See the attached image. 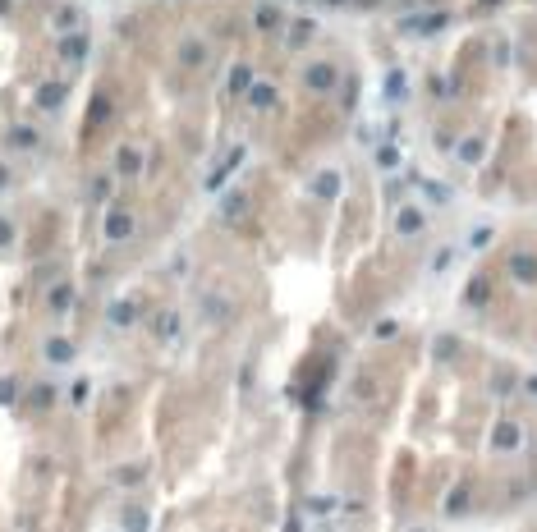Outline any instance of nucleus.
Wrapping results in <instances>:
<instances>
[{
	"label": "nucleus",
	"instance_id": "nucleus-1",
	"mask_svg": "<svg viewBox=\"0 0 537 532\" xmlns=\"http://www.w3.org/2000/svg\"><path fill=\"white\" fill-rule=\"evenodd\" d=\"M64 101H69V78H51V83H42V88L32 92V106L37 110H60Z\"/></svg>",
	"mask_w": 537,
	"mask_h": 532
},
{
	"label": "nucleus",
	"instance_id": "nucleus-2",
	"mask_svg": "<svg viewBox=\"0 0 537 532\" xmlns=\"http://www.w3.org/2000/svg\"><path fill=\"white\" fill-rule=\"evenodd\" d=\"M308 88H312V92H331V88H336V64H308Z\"/></svg>",
	"mask_w": 537,
	"mask_h": 532
},
{
	"label": "nucleus",
	"instance_id": "nucleus-3",
	"mask_svg": "<svg viewBox=\"0 0 537 532\" xmlns=\"http://www.w3.org/2000/svg\"><path fill=\"white\" fill-rule=\"evenodd\" d=\"M129 234H134V216H129V212L106 216V239H110V244H120V239H129Z\"/></svg>",
	"mask_w": 537,
	"mask_h": 532
},
{
	"label": "nucleus",
	"instance_id": "nucleus-4",
	"mask_svg": "<svg viewBox=\"0 0 537 532\" xmlns=\"http://www.w3.org/2000/svg\"><path fill=\"white\" fill-rule=\"evenodd\" d=\"M60 55H64L69 64H78L83 55H88V37H83V32H74V37H60Z\"/></svg>",
	"mask_w": 537,
	"mask_h": 532
},
{
	"label": "nucleus",
	"instance_id": "nucleus-5",
	"mask_svg": "<svg viewBox=\"0 0 537 532\" xmlns=\"http://www.w3.org/2000/svg\"><path fill=\"white\" fill-rule=\"evenodd\" d=\"M37 142H42V134L32 124H14L10 129V147H37Z\"/></svg>",
	"mask_w": 537,
	"mask_h": 532
},
{
	"label": "nucleus",
	"instance_id": "nucleus-6",
	"mask_svg": "<svg viewBox=\"0 0 537 532\" xmlns=\"http://www.w3.org/2000/svg\"><path fill=\"white\" fill-rule=\"evenodd\" d=\"M248 101H253L258 110H271V106H276V92H271V88H248Z\"/></svg>",
	"mask_w": 537,
	"mask_h": 532
},
{
	"label": "nucleus",
	"instance_id": "nucleus-7",
	"mask_svg": "<svg viewBox=\"0 0 537 532\" xmlns=\"http://www.w3.org/2000/svg\"><path fill=\"white\" fill-rule=\"evenodd\" d=\"M285 37H290V46H308V37H312V23H308V18H299V23H294Z\"/></svg>",
	"mask_w": 537,
	"mask_h": 532
},
{
	"label": "nucleus",
	"instance_id": "nucleus-8",
	"mask_svg": "<svg viewBox=\"0 0 537 532\" xmlns=\"http://www.w3.org/2000/svg\"><path fill=\"white\" fill-rule=\"evenodd\" d=\"M179 60H184V64H198L202 60V42H198V37H188V42L179 46Z\"/></svg>",
	"mask_w": 537,
	"mask_h": 532
},
{
	"label": "nucleus",
	"instance_id": "nucleus-9",
	"mask_svg": "<svg viewBox=\"0 0 537 532\" xmlns=\"http://www.w3.org/2000/svg\"><path fill=\"white\" fill-rule=\"evenodd\" d=\"M78 23H83V18H78V10H60V14H55V28H78Z\"/></svg>",
	"mask_w": 537,
	"mask_h": 532
},
{
	"label": "nucleus",
	"instance_id": "nucleus-10",
	"mask_svg": "<svg viewBox=\"0 0 537 532\" xmlns=\"http://www.w3.org/2000/svg\"><path fill=\"white\" fill-rule=\"evenodd\" d=\"M276 10H271V5H262V10H258V28H276Z\"/></svg>",
	"mask_w": 537,
	"mask_h": 532
},
{
	"label": "nucleus",
	"instance_id": "nucleus-11",
	"mask_svg": "<svg viewBox=\"0 0 537 532\" xmlns=\"http://www.w3.org/2000/svg\"><path fill=\"white\" fill-rule=\"evenodd\" d=\"M120 170H124V175H134V170H138V156H134V147H124V152H120Z\"/></svg>",
	"mask_w": 537,
	"mask_h": 532
},
{
	"label": "nucleus",
	"instance_id": "nucleus-12",
	"mask_svg": "<svg viewBox=\"0 0 537 532\" xmlns=\"http://www.w3.org/2000/svg\"><path fill=\"white\" fill-rule=\"evenodd\" d=\"M230 88H234V92H244V88H248V69H244V64H239V69H234V78H230Z\"/></svg>",
	"mask_w": 537,
	"mask_h": 532
},
{
	"label": "nucleus",
	"instance_id": "nucleus-13",
	"mask_svg": "<svg viewBox=\"0 0 537 532\" xmlns=\"http://www.w3.org/2000/svg\"><path fill=\"white\" fill-rule=\"evenodd\" d=\"M5 179H10V175H5V166H0V183H5Z\"/></svg>",
	"mask_w": 537,
	"mask_h": 532
},
{
	"label": "nucleus",
	"instance_id": "nucleus-14",
	"mask_svg": "<svg viewBox=\"0 0 537 532\" xmlns=\"http://www.w3.org/2000/svg\"><path fill=\"white\" fill-rule=\"evenodd\" d=\"M326 5H340V0H326Z\"/></svg>",
	"mask_w": 537,
	"mask_h": 532
}]
</instances>
